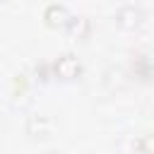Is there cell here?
<instances>
[{"mask_svg":"<svg viewBox=\"0 0 154 154\" xmlns=\"http://www.w3.org/2000/svg\"><path fill=\"white\" fill-rule=\"evenodd\" d=\"M144 22H147V12H144L142 7H137V5H123V7H118L116 14H113L116 29H120V31H125V34L142 29Z\"/></svg>","mask_w":154,"mask_h":154,"instance_id":"obj_1","label":"cell"},{"mask_svg":"<svg viewBox=\"0 0 154 154\" xmlns=\"http://www.w3.org/2000/svg\"><path fill=\"white\" fill-rule=\"evenodd\" d=\"M53 77H58L60 82H75L82 77V63L75 53H63L58 55V60L53 63Z\"/></svg>","mask_w":154,"mask_h":154,"instance_id":"obj_2","label":"cell"},{"mask_svg":"<svg viewBox=\"0 0 154 154\" xmlns=\"http://www.w3.org/2000/svg\"><path fill=\"white\" fill-rule=\"evenodd\" d=\"M70 22H72V12L60 2H53L43 10V24L48 29H67Z\"/></svg>","mask_w":154,"mask_h":154,"instance_id":"obj_3","label":"cell"},{"mask_svg":"<svg viewBox=\"0 0 154 154\" xmlns=\"http://www.w3.org/2000/svg\"><path fill=\"white\" fill-rule=\"evenodd\" d=\"M24 132L31 137V140H43L53 132V120L43 113H31L24 123Z\"/></svg>","mask_w":154,"mask_h":154,"instance_id":"obj_4","label":"cell"},{"mask_svg":"<svg viewBox=\"0 0 154 154\" xmlns=\"http://www.w3.org/2000/svg\"><path fill=\"white\" fill-rule=\"evenodd\" d=\"M132 149L137 154H154V132H142L132 142Z\"/></svg>","mask_w":154,"mask_h":154,"instance_id":"obj_5","label":"cell"},{"mask_svg":"<svg viewBox=\"0 0 154 154\" xmlns=\"http://www.w3.org/2000/svg\"><path fill=\"white\" fill-rule=\"evenodd\" d=\"M43 154H60V152H55V149H51V152H43Z\"/></svg>","mask_w":154,"mask_h":154,"instance_id":"obj_6","label":"cell"}]
</instances>
